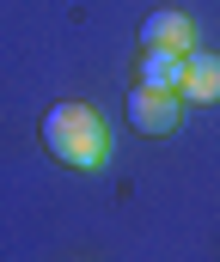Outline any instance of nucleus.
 Here are the masks:
<instances>
[{
  "label": "nucleus",
  "mask_w": 220,
  "mask_h": 262,
  "mask_svg": "<svg viewBox=\"0 0 220 262\" xmlns=\"http://www.w3.org/2000/svg\"><path fill=\"white\" fill-rule=\"evenodd\" d=\"M129 122H135L141 134H171L177 128V92L135 85V92H129Z\"/></svg>",
  "instance_id": "obj_2"
},
{
  "label": "nucleus",
  "mask_w": 220,
  "mask_h": 262,
  "mask_svg": "<svg viewBox=\"0 0 220 262\" xmlns=\"http://www.w3.org/2000/svg\"><path fill=\"white\" fill-rule=\"evenodd\" d=\"M184 55H190V49H147L141 55V85L177 92V85H184Z\"/></svg>",
  "instance_id": "obj_5"
},
{
  "label": "nucleus",
  "mask_w": 220,
  "mask_h": 262,
  "mask_svg": "<svg viewBox=\"0 0 220 262\" xmlns=\"http://www.w3.org/2000/svg\"><path fill=\"white\" fill-rule=\"evenodd\" d=\"M141 43L147 49H190V43H196V25H190L184 12H147Z\"/></svg>",
  "instance_id": "obj_4"
},
{
  "label": "nucleus",
  "mask_w": 220,
  "mask_h": 262,
  "mask_svg": "<svg viewBox=\"0 0 220 262\" xmlns=\"http://www.w3.org/2000/svg\"><path fill=\"white\" fill-rule=\"evenodd\" d=\"M43 146L73 165V171H104L110 165V128L86 110V104H55L43 116Z\"/></svg>",
  "instance_id": "obj_1"
},
{
  "label": "nucleus",
  "mask_w": 220,
  "mask_h": 262,
  "mask_svg": "<svg viewBox=\"0 0 220 262\" xmlns=\"http://www.w3.org/2000/svg\"><path fill=\"white\" fill-rule=\"evenodd\" d=\"M177 98H196V104H214L220 98V55H184V85H177Z\"/></svg>",
  "instance_id": "obj_3"
}]
</instances>
